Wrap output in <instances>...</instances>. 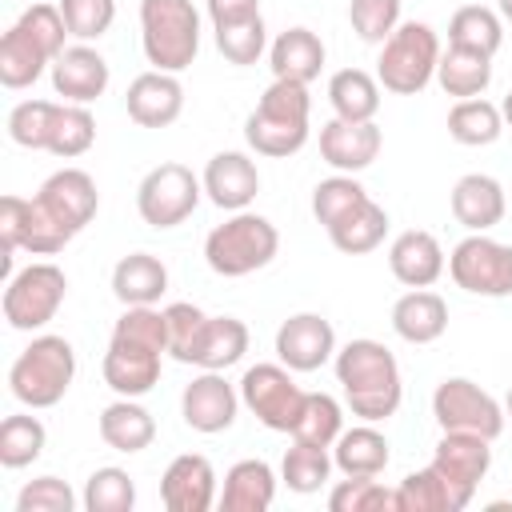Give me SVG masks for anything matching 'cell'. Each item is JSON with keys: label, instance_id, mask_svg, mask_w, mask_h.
<instances>
[{"label": "cell", "instance_id": "6da1fadb", "mask_svg": "<svg viewBox=\"0 0 512 512\" xmlns=\"http://www.w3.org/2000/svg\"><path fill=\"white\" fill-rule=\"evenodd\" d=\"M332 368H336L344 404L356 420L380 424V420L396 416V408L404 400V376H400L392 348H384L372 336H356L344 348H336Z\"/></svg>", "mask_w": 512, "mask_h": 512}, {"label": "cell", "instance_id": "7a4b0ae2", "mask_svg": "<svg viewBox=\"0 0 512 512\" xmlns=\"http://www.w3.org/2000/svg\"><path fill=\"white\" fill-rule=\"evenodd\" d=\"M312 96L300 80H272L244 120V140L256 156H296L312 132Z\"/></svg>", "mask_w": 512, "mask_h": 512}, {"label": "cell", "instance_id": "3957f363", "mask_svg": "<svg viewBox=\"0 0 512 512\" xmlns=\"http://www.w3.org/2000/svg\"><path fill=\"white\" fill-rule=\"evenodd\" d=\"M76 380V348L64 336L40 332L8 368V392L24 408H56Z\"/></svg>", "mask_w": 512, "mask_h": 512}, {"label": "cell", "instance_id": "277c9868", "mask_svg": "<svg viewBox=\"0 0 512 512\" xmlns=\"http://www.w3.org/2000/svg\"><path fill=\"white\" fill-rule=\"evenodd\" d=\"M280 252V232L268 216L260 212H232L224 224H216L204 236V260L216 276L224 280H240L252 276L260 268H268Z\"/></svg>", "mask_w": 512, "mask_h": 512}, {"label": "cell", "instance_id": "5b68a950", "mask_svg": "<svg viewBox=\"0 0 512 512\" xmlns=\"http://www.w3.org/2000/svg\"><path fill=\"white\" fill-rule=\"evenodd\" d=\"M140 48L156 72H184L200 52V12L192 0H140Z\"/></svg>", "mask_w": 512, "mask_h": 512}, {"label": "cell", "instance_id": "8992f818", "mask_svg": "<svg viewBox=\"0 0 512 512\" xmlns=\"http://www.w3.org/2000/svg\"><path fill=\"white\" fill-rule=\"evenodd\" d=\"M440 36L424 20H400V28L380 44L376 80L392 96H416L436 80L440 64Z\"/></svg>", "mask_w": 512, "mask_h": 512}, {"label": "cell", "instance_id": "52a82bcc", "mask_svg": "<svg viewBox=\"0 0 512 512\" xmlns=\"http://www.w3.org/2000/svg\"><path fill=\"white\" fill-rule=\"evenodd\" d=\"M64 296H68L64 268L52 264V260H32L28 268H20V272L8 276L0 308H4L8 328H16V332H40L44 324L56 320Z\"/></svg>", "mask_w": 512, "mask_h": 512}, {"label": "cell", "instance_id": "ba28073f", "mask_svg": "<svg viewBox=\"0 0 512 512\" xmlns=\"http://www.w3.org/2000/svg\"><path fill=\"white\" fill-rule=\"evenodd\" d=\"M200 196H204L200 176L188 164L168 160V164H156L140 180V188H136V212H140V220L148 228H160L164 232V228L184 224L196 212Z\"/></svg>", "mask_w": 512, "mask_h": 512}, {"label": "cell", "instance_id": "9c48e42d", "mask_svg": "<svg viewBox=\"0 0 512 512\" xmlns=\"http://www.w3.org/2000/svg\"><path fill=\"white\" fill-rule=\"evenodd\" d=\"M240 404L268 428V432H288L296 428V416L304 408V388L296 384L292 368L288 364H252L244 376H240Z\"/></svg>", "mask_w": 512, "mask_h": 512}, {"label": "cell", "instance_id": "30bf717a", "mask_svg": "<svg viewBox=\"0 0 512 512\" xmlns=\"http://www.w3.org/2000/svg\"><path fill=\"white\" fill-rule=\"evenodd\" d=\"M432 416L440 432H476L496 440L504 432V404L468 376H448L432 392Z\"/></svg>", "mask_w": 512, "mask_h": 512}, {"label": "cell", "instance_id": "8fae6325", "mask_svg": "<svg viewBox=\"0 0 512 512\" xmlns=\"http://www.w3.org/2000/svg\"><path fill=\"white\" fill-rule=\"evenodd\" d=\"M448 276L472 296H512V244H500L488 232H468L448 256Z\"/></svg>", "mask_w": 512, "mask_h": 512}, {"label": "cell", "instance_id": "7c38bea8", "mask_svg": "<svg viewBox=\"0 0 512 512\" xmlns=\"http://www.w3.org/2000/svg\"><path fill=\"white\" fill-rule=\"evenodd\" d=\"M68 240L72 236L36 204V196L24 200V196L8 192L0 200V244H4V272L8 276H12V256L20 248L32 256H56V252H64Z\"/></svg>", "mask_w": 512, "mask_h": 512}, {"label": "cell", "instance_id": "4fadbf2b", "mask_svg": "<svg viewBox=\"0 0 512 512\" xmlns=\"http://www.w3.org/2000/svg\"><path fill=\"white\" fill-rule=\"evenodd\" d=\"M432 468L444 476L456 512H464L480 488V480L492 468V440L476 432H440V444L432 452Z\"/></svg>", "mask_w": 512, "mask_h": 512}, {"label": "cell", "instance_id": "5bb4252c", "mask_svg": "<svg viewBox=\"0 0 512 512\" xmlns=\"http://www.w3.org/2000/svg\"><path fill=\"white\" fill-rule=\"evenodd\" d=\"M36 204H40L68 236H76V232H84V228L96 220V212H100V192H96V180H92L84 168H60V172H52V176L40 184Z\"/></svg>", "mask_w": 512, "mask_h": 512}, {"label": "cell", "instance_id": "9a60e30c", "mask_svg": "<svg viewBox=\"0 0 512 512\" xmlns=\"http://www.w3.org/2000/svg\"><path fill=\"white\" fill-rule=\"evenodd\" d=\"M240 412V388L224 380V372H208L200 368V376H192V384H184L180 392V416L192 432L216 436L228 432L236 424Z\"/></svg>", "mask_w": 512, "mask_h": 512}, {"label": "cell", "instance_id": "2e32d148", "mask_svg": "<svg viewBox=\"0 0 512 512\" xmlns=\"http://www.w3.org/2000/svg\"><path fill=\"white\" fill-rule=\"evenodd\" d=\"M336 356V328L320 312H296L276 328V360L292 372H316Z\"/></svg>", "mask_w": 512, "mask_h": 512}, {"label": "cell", "instance_id": "e0dca14e", "mask_svg": "<svg viewBox=\"0 0 512 512\" xmlns=\"http://www.w3.org/2000/svg\"><path fill=\"white\" fill-rule=\"evenodd\" d=\"M52 92L68 104H92L108 92V80H112V68L108 60L92 48V44H68L56 60H52Z\"/></svg>", "mask_w": 512, "mask_h": 512}, {"label": "cell", "instance_id": "ac0fdd59", "mask_svg": "<svg viewBox=\"0 0 512 512\" xmlns=\"http://www.w3.org/2000/svg\"><path fill=\"white\" fill-rule=\"evenodd\" d=\"M380 148H384V132L376 128V120H340V116H332L320 128V156L336 172L356 176V172L372 168Z\"/></svg>", "mask_w": 512, "mask_h": 512}, {"label": "cell", "instance_id": "d6986e66", "mask_svg": "<svg viewBox=\"0 0 512 512\" xmlns=\"http://www.w3.org/2000/svg\"><path fill=\"white\" fill-rule=\"evenodd\" d=\"M160 500L168 512H208L220 500L212 460L200 452L176 456L160 476Z\"/></svg>", "mask_w": 512, "mask_h": 512}, {"label": "cell", "instance_id": "ffe728a7", "mask_svg": "<svg viewBox=\"0 0 512 512\" xmlns=\"http://www.w3.org/2000/svg\"><path fill=\"white\" fill-rule=\"evenodd\" d=\"M124 108L140 128H168L180 120L184 112V84L176 72H140L128 92H124Z\"/></svg>", "mask_w": 512, "mask_h": 512}, {"label": "cell", "instance_id": "44dd1931", "mask_svg": "<svg viewBox=\"0 0 512 512\" xmlns=\"http://www.w3.org/2000/svg\"><path fill=\"white\" fill-rule=\"evenodd\" d=\"M204 196L224 212H244L260 192V168L248 152H216L204 164Z\"/></svg>", "mask_w": 512, "mask_h": 512}, {"label": "cell", "instance_id": "7402d4cb", "mask_svg": "<svg viewBox=\"0 0 512 512\" xmlns=\"http://www.w3.org/2000/svg\"><path fill=\"white\" fill-rule=\"evenodd\" d=\"M388 268L404 288H432L444 276L448 256L432 232L408 228L388 244Z\"/></svg>", "mask_w": 512, "mask_h": 512}, {"label": "cell", "instance_id": "603a6c76", "mask_svg": "<svg viewBox=\"0 0 512 512\" xmlns=\"http://www.w3.org/2000/svg\"><path fill=\"white\" fill-rule=\"evenodd\" d=\"M448 204H452L456 224H464L468 232H488V228H496V224L504 220V212H508L504 184H500L496 176H488V172H468V176H460V180L452 184Z\"/></svg>", "mask_w": 512, "mask_h": 512}, {"label": "cell", "instance_id": "cb8c5ba5", "mask_svg": "<svg viewBox=\"0 0 512 512\" xmlns=\"http://www.w3.org/2000/svg\"><path fill=\"white\" fill-rule=\"evenodd\" d=\"M328 60V48L324 40L296 24V28H284L272 44H268V64H272V80H300V84H312L320 76Z\"/></svg>", "mask_w": 512, "mask_h": 512}, {"label": "cell", "instance_id": "d4e9b609", "mask_svg": "<svg viewBox=\"0 0 512 512\" xmlns=\"http://www.w3.org/2000/svg\"><path fill=\"white\" fill-rule=\"evenodd\" d=\"M392 332L404 344H432L448 332V304L432 288H408L392 304Z\"/></svg>", "mask_w": 512, "mask_h": 512}, {"label": "cell", "instance_id": "484cf974", "mask_svg": "<svg viewBox=\"0 0 512 512\" xmlns=\"http://www.w3.org/2000/svg\"><path fill=\"white\" fill-rule=\"evenodd\" d=\"M276 500V472L268 460H236L224 472V488H220V508L224 512H268Z\"/></svg>", "mask_w": 512, "mask_h": 512}, {"label": "cell", "instance_id": "4316f807", "mask_svg": "<svg viewBox=\"0 0 512 512\" xmlns=\"http://www.w3.org/2000/svg\"><path fill=\"white\" fill-rule=\"evenodd\" d=\"M100 372H104V384L116 392V396H148L156 384H160V352H148V348H128V344H112L108 340V352L100 360Z\"/></svg>", "mask_w": 512, "mask_h": 512}, {"label": "cell", "instance_id": "83f0119b", "mask_svg": "<svg viewBox=\"0 0 512 512\" xmlns=\"http://www.w3.org/2000/svg\"><path fill=\"white\" fill-rule=\"evenodd\" d=\"M388 460H392V444H388V436H384L376 424H368V420L344 428V432L336 436V444H332V464H336V472H344V476H380V472L388 468Z\"/></svg>", "mask_w": 512, "mask_h": 512}, {"label": "cell", "instance_id": "f1b7e54d", "mask_svg": "<svg viewBox=\"0 0 512 512\" xmlns=\"http://www.w3.org/2000/svg\"><path fill=\"white\" fill-rule=\"evenodd\" d=\"M100 440L124 456H136L156 440V420L136 396H116L100 412Z\"/></svg>", "mask_w": 512, "mask_h": 512}, {"label": "cell", "instance_id": "f546056e", "mask_svg": "<svg viewBox=\"0 0 512 512\" xmlns=\"http://www.w3.org/2000/svg\"><path fill=\"white\" fill-rule=\"evenodd\" d=\"M168 292V268L160 256L152 252H128L116 260L112 268V296L128 308V304H160V296Z\"/></svg>", "mask_w": 512, "mask_h": 512}, {"label": "cell", "instance_id": "4dcf8cb0", "mask_svg": "<svg viewBox=\"0 0 512 512\" xmlns=\"http://www.w3.org/2000/svg\"><path fill=\"white\" fill-rule=\"evenodd\" d=\"M436 84H440L448 96H456V100L484 96L488 84H492V56L448 44V48L440 52V64H436Z\"/></svg>", "mask_w": 512, "mask_h": 512}, {"label": "cell", "instance_id": "1f68e13d", "mask_svg": "<svg viewBox=\"0 0 512 512\" xmlns=\"http://www.w3.org/2000/svg\"><path fill=\"white\" fill-rule=\"evenodd\" d=\"M44 68H52V56H48L20 24H12V28L0 36V84L12 88V92L32 88V84L44 76Z\"/></svg>", "mask_w": 512, "mask_h": 512}, {"label": "cell", "instance_id": "d6a6232c", "mask_svg": "<svg viewBox=\"0 0 512 512\" xmlns=\"http://www.w3.org/2000/svg\"><path fill=\"white\" fill-rule=\"evenodd\" d=\"M384 236H388V212H384V204H376L372 196H368L360 208H352L348 216H340V220L328 228L332 248L344 252V256L376 252V248L384 244Z\"/></svg>", "mask_w": 512, "mask_h": 512}, {"label": "cell", "instance_id": "836d02e7", "mask_svg": "<svg viewBox=\"0 0 512 512\" xmlns=\"http://www.w3.org/2000/svg\"><path fill=\"white\" fill-rule=\"evenodd\" d=\"M380 80L364 68H340L328 80V104L340 120H376L380 112Z\"/></svg>", "mask_w": 512, "mask_h": 512}, {"label": "cell", "instance_id": "e575fe53", "mask_svg": "<svg viewBox=\"0 0 512 512\" xmlns=\"http://www.w3.org/2000/svg\"><path fill=\"white\" fill-rule=\"evenodd\" d=\"M504 132V112L500 104L484 100V96H472V100H456L448 108V136L464 148H484V144H496Z\"/></svg>", "mask_w": 512, "mask_h": 512}, {"label": "cell", "instance_id": "d590c367", "mask_svg": "<svg viewBox=\"0 0 512 512\" xmlns=\"http://www.w3.org/2000/svg\"><path fill=\"white\" fill-rule=\"evenodd\" d=\"M248 324L236 320V316H208V328L200 336V348H196V368H208V372H224L232 364L244 360L248 352Z\"/></svg>", "mask_w": 512, "mask_h": 512}, {"label": "cell", "instance_id": "8d00e7d4", "mask_svg": "<svg viewBox=\"0 0 512 512\" xmlns=\"http://www.w3.org/2000/svg\"><path fill=\"white\" fill-rule=\"evenodd\" d=\"M448 44L496 56L504 44V16L496 8H484V4H464L448 20Z\"/></svg>", "mask_w": 512, "mask_h": 512}, {"label": "cell", "instance_id": "74e56055", "mask_svg": "<svg viewBox=\"0 0 512 512\" xmlns=\"http://www.w3.org/2000/svg\"><path fill=\"white\" fill-rule=\"evenodd\" d=\"M112 344H128V348H148V352H168V316L156 304H128L120 312V320L112 324Z\"/></svg>", "mask_w": 512, "mask_h": 512}, {"label": "cell", "instance_id": "f35d334b", "mask_svg": "<svg viewBox=\"0 0 512 512\" xmlns=\"http://www.w3.org/2000/svg\"><path fill=\"white\" fill-rule=\"evenodd\" d=\"M340 432H344V408H340V400L328 396V392H308L304 396V408L296 416L292 440L316 444V448H332Z\"/></svg>", "mask_w": 512, "mask_h": 512}, {"label": "cell", "instance_id": "ab89813d", "mask_svg": "<svg viewBox=\"0 0 512 512\" xmlns=\"http://www.w3.org/2000/svg\"><path fill=\"white\" fill-rule=\"evenodd\" d=\"M48 444V428L40 424V416L32 412H16V416H4L0 424V464L4 468H28L32 460H40Z\"/></svg>", "mask_w": 512, "mask_h": 512}, {"label": "cell", "instance_id": "60d3db41", "mask_svg": "<svg viewBox=\"0 0 512 512\" xmlns=\"http://www.w3.org/2000/svg\"><path fill=\"white\" fill-rule=\"evenodd\" d=\"M332 468H336V464H332V448H316V444L292 440V448H288L284 460H280V480H284L292 492L308 496V492H320V488L328 484Z\"/></svg>", "mask_w": 512, "mask_h": 512}, {"label": "cell", "instance_id": "b9f144b4", "mask_svg": "<svg viewBox=\"0 0 512 512\" xmlns=\"http://www.w3.org/2000/svg\"><path fill=\"white\" fill-rule=\"evenodd\" d=\"M56 112H60V100H20L8 112V136H12V144L32 148V152H48L52 128H56Z\"/></svg>", "mask_w": 512, "mask_h": 512}, {"label": "cell", "instance_id": "7bdbcfd3", "mask_svg": "<svg viewBox=\"0 0 512 512\" xmlns=\"http://www.w3.org/2000/svg\"><path fill=\"white\" fill-rule=\"evenodd\" d=\"M368 200V188L352 176V172H336V176H328V180H320L316 188H312V216H316V224H324V232L340 220V216H348L352 208H360Z\"/></svg>", "mask_w": 512, "mask_h": 512}, {"label": "cell", "instance_id": "ee69618b", "mask_svg": "<svg viewBox=\"0 0 512 512\" xmlns=\"http://www.w3.org/2000/svg\"><path fill=\"white\" fill-rule=\"evenodd\" d=\"M80 504H84V512H132L136 508V484L124 468L104 464L88 476Z\"/></svg>", "mask_w": 512, "mask_h": 512}, {"label": "cell", "instance_id": "f6af8a7d", "mask_svg": "<svg viewBox=\"0 0 512 512\" xmlns=\"http://www.w3.org/2000/svg\"><path fill=\"white\" fill-rule=\"evenodd\" d=\"M332 512H400L396 488H384L376 476H344L328 492Z\"/></svg>", "mask_w": 512, "mask_h": 512}, {"label": "cell", "instance_id": "bcb514c9", "mask_svg": "<svg viewBox=\"0 0 512 512\" xmlns=\"http://www.w3.org/2000/svg\"><path fill=\"white\" fill-rule=\"evenodd\" d=\"M92 144H96V116L88 112V104H68V100H60L48 152L60 156V160H76V156H84Z\"/></svg>", "mask_w": 512, "mask_h": 512}, {"label": "cell", "instance_id": "7dc6e473", "mask_svg": "<svg viewBox=\"0 0 512 512\" xmlns=\"http://www.w3.org/2000/svg\"><path fill=\"white\" fill-rule=\"evenodd\" d=\"M396 500H400V512H456L452 492H448L444 476H440L432 464L408 472V476L396 484Z\"/></svg>", "mask_w": 512, "mask_h": 512}, {"label": "cell", "instance_id": "c3c4849f", "mask_svg": "<svg viewBox=\"0 0 512 512\" xmlns=\"http://www.w3.org/2000/svg\"><path fill=\"white\" fill-rule=\"evenodd\" d=\"M216 32V48L228 64H256L264 52H268V28H264V16H248V20H236V24H224V28H212Z\"/></svg>", "mask_w": 512, "mask_h": 512}, {"label": "cell", "instance_id": "681fc988", "mask_svg": "<svg viewBox=\"0 0 512 512\" xmlns=\"http://www.w3.org/2000/svg\"><path fill=\"white\" fill-rule=\"evenodd\" d=\"M168 316V356L180 360V364H192L196 360V348H200V336L208 328V312L188 304V300H176L164 308Z\"/></svg>", "mask_w": 512, "mask_h": 512}, {"label": "cell", "instance_id": "f907efd6", "mask_svg": "<svg viewBox=\"0 0 512 512\" xmlns=\"http://www.w3.org/2000/svg\"><path fill=\"white\" fill-rule=\"evenodd\" d=\"M348 24L364 44H384L400 28V0H348Z\"/></svg>", "mask_w": 512, "mask_h": 512}, {"label": "cell", "instance_id": "816d5d0a", "mask_svg": "<svg viewBox=\"0 0 512 512\" xmlns=\"http://www.w3.org/2000/svg\"><path fill=\"white\" fill-rule=\"evenodd\" d=\"M56 4L68 24V36L80 44L100 40L116 20V0H56Z\"/></svg>", "mask_w": 512, "mask_h": 512}, {"label": "cell", "instance_id": "f5cc1de1", "mask_svg": "<svg viewBox=\"0 0 512 512\" xmlns=\"http://www.w3.org/2000/svg\"><path fill=\"white\" fill-rule=\"evenodd\" d=\"M52 60L68 48L64 40H68V24H64V16H60V4H48V0H40V4H32V8H24L20 12V20H16Z\"/></svg>", "mask_w": 512, "mask_h": 512}, {"label": "cell", "instance_id": "db71d44e", "mask_svg": "<svg viewBox=\"0 0 512 512\" xmlns=\"http://www.w3.org/2000/svg\"><path fill=\"white\" fill-rule=\"evenodd\" d=\"M76 504V492L60 476H36L16 496V512H76Z\"/></svg>", "mask_w": 512, "mask_h": 512}, {"label": "cell", "instance_id": "11a10c76", "mask_svg": "<svg viewBox=\"0 0 512 512\" xmlns=\"http://www.w3.org/2000/svg\"><path fill=\"white\" fill-rule=\"evenodd\" d=\"M204 8H208L212 28H224V24H236V20L260 16V0H204Z\"/></svg>", "mask_w": 512, "mask_h": 512}, {"label": "cell", "instance_id": "9f6ffc18", "mask_svg": "<svg viewBox=\"0 0 512 512\" xmlns=\"http://www.w3.org/2000/svg\"><path fill=\"white\" fill-rule=\"evenodd\" d=\"M496 12L504 16V24H512V0H496Z\"/></svg>", "mask_w": 512, "mask_h": 512}, {"label": "cell", "instance_id": "6f0895ef", "mask_svg": "<svg viewBox=\"0 0 512 512\" xmlns=\"http://www.w3.org/2000/svg\"><path fill=\"white\" fill-rule=\"evenodd\" d=\"M500 112H504V124H512V92L504 96V104H500Z\"/></svg>", "mask_w": 512, "mask_h": 512}, {"label": "cell", "instance_id": "680465c9", "mask_svg": "<svg viewBox=\"0 0 512 512\" xmlns=\"http://www.w3.org/2000/svg\"><path fill=\"white\" fill-rule=\"evenodd\" d=\"M504 416L512 420V388H508V396H504Z\"/></svg>", "mask_w": 512, "mask_h": 512}]
</instances>
